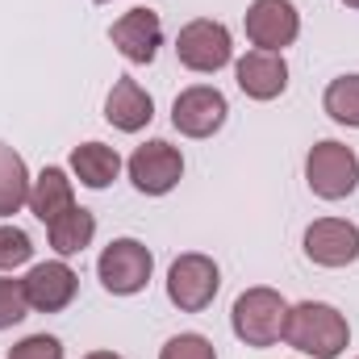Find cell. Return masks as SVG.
<instances>
[{
	"label": "cell",
	"instance_id": "cell-4",
	"mask_svg": "<svg viewBox=\"0 0 359 359\" xmlns=\"http://www.w3.org/2000/svg\"><path fill=\"white\" fill-rule=\"evenodd\" d=\"M176 55L180 63L196 76H217L230 59H234V34L226 21L213 17H196L176 34Z\"/></svg>",
	"mask_w": 359,
	"mask_h": 359
},
{
	"label": "cell",
	"instance_id": "cell-23",
	"mask_svg": "<svg viewBox=\"0 0 359 359\" xmlns=\"http://www.w3.org/2000/svg\"><path fill=\"white\" fill-rule=\"evenodd\" d=\"M8 359H63V343L55 334H29L8 347Z\"/></svg>",
	"mask_w": 359,
	"mask_h": 359
},
{
	"label": "cell",
	"instance_id": "cell-1",
	"mask_svg": "<svg viewBox=\"0 0 359 359\" xmlns=\"http://www.w3.org/2000/svg\"><path fill=\"white\" fill-rule=\"evenodd\" d=\"M284 343L309 359H339L351 343V326L330 301H297L288 305Z\"/></svg>",
	"mask_w": 359,
	"mask_h": 359
},
{
	"label": "cell",
	"instance_id": "cell-2",
	"mask_svg": "<svg viewBox=\"0 0 359 359\" xmlns=\"http://www.w3.org/2000/svg\"><path fill=\"white\" fill-rule=\"evenodd\" d=\"M284 322H288V301L276 292V288H247L238 292L234 309H230V326L238 334V343L264 351V347H276L284 339Z\"/></svg>",
	"mask_w": 359,
	"mask_h": 359
},
{
	"label": "cell",
	"instance_id": "cell-8",
	"mask_svg": "<svg viewBox=\"0 0 359 359\" xmlns=\"http://www.w3.org/2000/svg\"><path fill=\"white\" fill-rule=\"evenodd\" d=\"M243 29L251 38L255 50H276L284 55V46H292L301 38V13L292 0H251Z\"/></svg>",
	"mask_w": 359,
	"mask_h": 359
},
{
	"label": "cell",
	"instance_id": "cell-25",
	"mask_svg": "<svg viewBox=\"0 0 359 359\" xmlns=\"http://www.w3.org/2000/svg\"><path fill=\"white\" fill-rule=\"evenodd\" d=\"M343 4H347V8H359V0H343Z\"/></svg>",
	"mask_w": 359,
	"mask_h": 359
},
{
	"label": "cell",
	"instance_id": "cell-15",
	"mask_svg": "<svg viewBox=\"0 0 359 359\" xmlns=\"http://www.w3.org/2000/svg\"><path fill=\"white\" fill-rule=\"evenodd\" d=\"M76 205V188H72V176L63 172V168H42L34 184H29V213L42 222V226H50L59 213H67Z\"/></svg>",
	"mask_w": 359,
	"mask_h": 359
},
{
	"label": "cell",
	"instance_id": "cell-5",
	"mask_svg": "<svg viewBox=\"0 0 359 359\" xmlns=\"http://www.w3.org/2000/svg\"><path fill=\"white\" fill-rule=\"evenodd\" d=\"M151 271H155V255L138 238H113L96 259V276L113 297H138L151 284Z\"/></svg>",
	"mask_w": 359,
	"mask_h": 359
},
{
	"label": "cell",
	"instance_id": "cell-10",
	"mask_svg": "<svg viewBox=\"0 0 359 359\" xmlns=\"http://www.w3.org/2000/svg\"><path fill=\"white\" fill-rule=\"evenodd\" d=\"M305 259L318 264V268H347L359 259V226L347 217H318L305 238Z\"/></svg>",
	"mask_w": 359,
	"mask_h": 359
},
{
	"label": "cell",
	"instance_id": "cell-11",
	"mask_svg": "<svg viewBox=\"0 0 359 359\" xmlns=\"http://www.w3.org/2000/svg\"><path fill=\"white\" fill-rule=\"evenodd\" d=\"M109 42L126 63H151L163 46V17L155 8H130L109 25Z\"/></svg>",
	"mask_w": 359,
	"mask_h": 359
},
{
	"label": "cell",
	"instance_id": "cell-9",
	"mask_svg": "<svg viewBox=\"0 0 359 359\" xmlns=\"http://www.w3.org/2000/svg\"><path fill=\"white\" fill-rule=\"evenodd\" d=\"M226 117H230V104L213 84H192L172 100V126L184 138H213L226 126Z\"/></svg>",
	"mask_w": 359,
	"mask_h": 359
},
{
	"label": "cell",
	"instance_id": "cell-13",
	"mask_svg": "<svg viewBox=\"0 0 359 359\" xmlns=\"http://www.w3.org/2000/svg\"><path fill=\"white\" fill-rule=\"evenodd\" d=\"M234 80H238L243 96H251V100H276L288 88V63L276 50H247L234 63Z\"/></svg>",
	"mask_w": 359,
	"mask_h": 359
},
{
	"label": "cell",
	"instance_id": "cell-24",
	"mask_svg": "<svg viewBox=\"0 0 359 359\" xmlns=\"http://www.w3.org/2000/svg\"><path fill=\"white\" fill-rule=\"evenodd\" d=\"M84 359H126V355H117V351H88Z\"/></svg>",
	"mask_w": 359,
	"mask_h": 359
},
{
	"label": "cell",
	"instance_id": "cell-18",
	"mask_svg": "<svg viewBox=\"0 0 359 359\" xmlns=\"http://www.w3.org/2000/svg\"><path fill=\"white\" fill-rule=\"evenodd\" d=\"M29 184L34 180H29L25 159L8 142H0V217H13L29 205Z\"/></svg>",
	"mask_w": 359,
	"mask_h": 359
},
{
	"label": "cell",
	"instance_id": "cell-19",
	"mask_svg": "<svg viewBox=\"0 0 359 359\" xmlns=\"http://www.w3.org/2000/svg\"><path fill=\"white\" fill-rule=\"evenodd\" d=\"M322 109H326L330 121H339L347 130H359V76L330 80L326 92H322Z\"/></svg>",
	"mask_w": 359,
	"mask_h": 359
},
{
	"label": "cell",
	"instance_id": "cell-22",
	"mask_svg": "<svg viewBox=\"0 0 359 359\" xmlns=\"http://www.w3.org/2000/svg\"><path fill=\"white\" fill-rule=\"evenodd\" d=\"M159 359H217V347H213L205 334L184 330V334H176V339H168V343H163Z\"/></svg>",
	"mask_w": 359,
	"mask_h": 359
},
{
	"label": "cell",
	"instance_id": "cell-6",
	"mask_svg": "<svg viewBox=\"0 0 359 359\" xmlns=\"http://www.w3.org/2000/svg\"><path fill=\"white\" fill-rule=\"evenodd\" d=\"M217 288H222V271H217V264L209 255H201V251L180 255L176 264L168 268V301L176 305L180 313L209 309L213 297H217Z\"/></svg>",
	"mask_w": 359,
	"mask_h": 359
},
{
	"label": "cell",
	"instance_id": "cell-12",
	"mask_svg": "<svg viewBox=\"0 0 359 359\" xmlns=\"http://www.w3.org/2000/svg\"><path fill=\"white\" fill-rule=\"evenodd\" d=\"M25 297H29V309L38 313H59L76 301L80 292V276L67 259H46V264H34L25 271Z\"/></svg>",
	"mask_w": 359,
	"mask_h": 359
},
{
	"label": "cell",
	"instance_id": "cell-16",
	"mask_svg": "<svg viewBox=\"0 0 359 359\" xmlns=\"http://www.w3.org/2000/svg\"><path fill=\"white\" fill-rule=\"evenodd\" d=\"M46 238H50V251H55L59 259L80 255L84 247H92V238H96V213L84 209V205H72L67 213H59V217L46 226Z\"/></svg>",
	"mask_w": 359,
	"mask_h": 359
},
{
	"label": "cell",
	"instance_id": "cell-3",
	"mask_svg": "<svg viewBox=\"0 0 359 359\" xmlns=\"http://www.w3.org/2000/svg\"><path fill=\"white\" fill-rule=\"evenodd\" d=\"M305 184L318 201H343L359 188V155L347 142L322 138L305 155Z\"/></svg>",
	"mask_w": 359,
	"mask_h": 359
},
{
	"label": "cell",
	"instance_id": "cell-17",
	"mask_svg": "<svg viewBox=\"0 0 359 359\" xmlns=\"http://www.w3.org/2000/svg\"><path fill=\"white\" fill-rule=\"evenodd\" d=\"M72 176L80 180L84 188L100 192V188H109L113 180L121 176V155L113 147H104V142H80L72 151Z\"/></svg>",
	"mask_w": 359,
	"mask_h": 359
},
{
	"label": "cell",
	"instance_id": "cell-14",
	"mask_svg": "<svg viewBox=\"0 0 359 359\" xmlns=\"http://www.w3.org/2000/svg\"><path fill=\"white\" fill-rule=\"evenodd\" d=\"M151 117H155V100H151V92L142 88L134 76H121V80L109 88V96H104V121H109L113 130L138 134V130L151 126Z\"/></svg>",
	"mask_w": 359,
	"mask_h": 359
},
{
	"label": "cell",
	"instance_id": "cell-26",
	"mask_svg": "<svg viewBox=\"0 0 359 359\" xmlns=\"http://www.w3.org/2000/svg\"><path fill=\"white\" fill-rule=\"evenodd\" d=\"M96 4H113V0H96Z\"/></svg>",
	"mask_w": 359,
	"mask_h": 359
},
{
	"label": "cell",
	"instance_id": "cell-21",
	"mask_svg": "<svg viewBox=\"0 0 359 359\" xmlns=\"http://www.w3.org/2000/svg\"><path fill=\"white\" fill-rule=\"evenodd\" d=\"M34 259V243L21 226H0V271H13Z\"/></svg>",
	"mask_w": 359,
	"mask_h": 359
},
{
	"label": "cell",
	"instance_id": "cell-7",
	"mask_svg": "<svg viewBox=\"0 0 359 359\" xmlns=\"http://www.w3.org/2000/svg\"><path fill=\"white\" fill-rule=\"evenodd\" d=\"M126 172H130L134 188L142 196H168L180 180H184V155H180V147H172L168 138H151V142H142L130 155Z\"/></svg>",
	"mask_w": 359,
	"mask_h": 359
},
{
	"label": "cell",
	"instance_id": "cell-20",
	"mask_svg": "<svg viewBox=\"0 0 359 359\" xmlns=\"http://www.w3.org/2000/svg\"><path fill=\"white\" fill-rule=\"evenodd\" d=\"M29 318V297H25V284L21 280H8L0 276V330H13Z\"/></svg>",
	"mask_w": 359,
	"mask_h": 359
}]
</instances>
